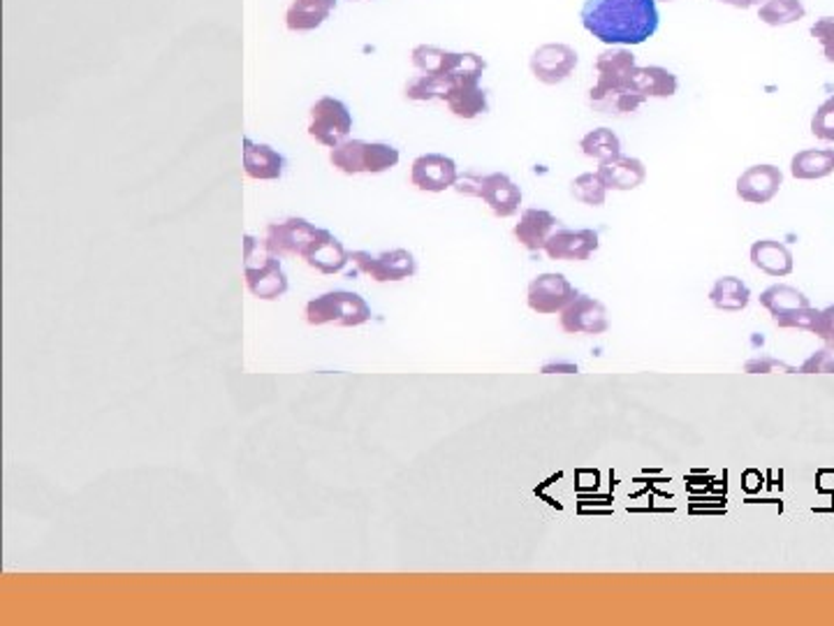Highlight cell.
Masks as SVG:
<instances>
[{"label":"cell","mask_w":834,"mask_h":626,"mask_svg":"<svg viewBox=\"0 0 834 626\" xmlns=\"http://www.w3.org/2000/svg\"><path fill=\"white\" fill-rule=\"evenodd\" d=\"M596 84L631 86V78L638 68L631 47H608L596 56Z\"/></svg>","instance_id":"cell-17"},{"label":"cell","mask_w":834,"mask_h":626,"mask_svg":"<svg viewBox=\"0 0 834 626\" xmlns=\"http://www.w3.org/2000/svg\"><path fill=\"white\" fill-rule=\"evenodd\" d=\"M710 302H712V307L718 311L737 314V311H744L749 307L751 291L742 279L722 276V279L714 281V286L710 291Z\"/></svg>","instance_id":"cell-27"},{"label":"cell","mask_w":834,"mask_h":626,"mask_svg":"<svg viewBox=\"0 0 834 626\" xmlns=\"http://www.w3.org/2000/svg\"><path fill=\"white\" fill-rule=\"evenodd\" d=\"M243 279L246 288L258 299H278L288 293L281 258L272 256L253 235H243Z\"/></svg>","instance_id":"cell-2"},{"label":"cell","mask_w":834,"mask_h":626,"mask_svg":"<svg viewBox=\"0 0 834 626\" xmlns=\"http://www.w3.org/2000/svg\"><path fill=\"white\" fill-rule=\"evenodd\" d=\"M751 264L755 270H761L767 276L782 279L793 274L795 270V260L788 246L779 239H758L751 244L749 251Z\"/></svg>","instance_id":"cell-21"},{"label":"cell","mask_w":834,"mask_h":626,"mask_svg":"<svg viewBox=\"0 0 834 626\" xmlns=\"http://www.w3.org/2000/svg\"><path fill=\"white\" fill-rule=\"evenodd\" d=\"M336 10V0H293L286 12V26L293 33H311L320 28Z\"/></svg>","instance_id":"cell-25"},{"label":"cell","mask_w":834,"mask_h":626,"mask_svg":"<svg viewBox=\"0 0 834 626\" xmlns=\"http://www.w3.org/2000/svg\"><path fill=\"white\" fill-rule=\"evenodd\" d=\"M478 198L491 209V214L497 218H510L522 206V188L505 173H489L482 175Z\"/></svg>","instance_id":"cell-14"},{"label":"cell","mask_w":834,"mask_h":626,"mask_svg":"<svg viewBox=\"0 0 834 626\" xmlns=\"http://www.w3.org/2000/svg\"><path fill=\"white\" fill-rule=\"evenodd\" d=\"M644 103L640 93H635L631 86H610V84H596L589 88V105L608 117H626V114L638 111Z\"/></svg>","instance_id":"cell-20"},{"label":"cell","mask_w":834,"mask_h":626,"mask_svg":"<svg viewBox=\"0 0 834 626\" xmlns=\"http://www.w3.org/2000/svg\"><path fill=\"white\" fill-rule=\"evenodd\" d=\"M443 103L457 119L473 121L480 114L489 111V96L480 86V82H452L448 84V93Z\"/></svg>","instance_id":"cell-19"},{"label":"cell","mask_w":834,"mask_h":626,"mask_svg":"<svg viewBox=\"0 0 834 626\" xmlns=\"http://www.w3.org/2000/svg\"><path fill=\"white\" fill-rule=\"evenodd\" d=\"M305 260L309 268L318 270L320 274H338L344 272L346 264L350 262V251H346L344 244L322 227L320 235L311 244V249L307 251Z\"/></svg>","instance_id":"cell-22"},{"label":"cell","mask_w":834,"mask_h":626,"mask_svg":"<svg viewBox=\"0 0 834 626\" xmlns=\"http://www.w3.org/2000/svg\"><path fill=\"white\" fill-rule=\"evenodd\" d=\"M811 135L821 142L834 144V96L825 98L813 111Z\"/></svg>","instance_id":"cell-33"},{"label":"cell","mask_w":834,"mask_h":626,"mask_svg":"<svg viewBox=\"0 0 834 626\" xmlns=\"http://www.w3.org/2000/svg\"><path fill=\"white\" fill-rule=\"evenodd\" d=\"M631 88L640 93L644 101H666L679 91V80L672 70L663 66H638L631 78Z\"/></svg>","instance_id":"cell-23"},{"label":"cell","mask_w":834,"mask_h":626,"mask_svg":"<svg viewBox=\"0 0 834 626\" xmlns=\"http://www.w3.org/2000/svg\"><path fill=\"white\" fill-rule=\"evenodd\" d=\"M744 371L747 374H776V371H784V374H795L798 371V367H793L788 363H784V359H776L772 355H761V357H751L744 363Z\"/></svg>","instance_id":"cell-36"},{"label":"cell","mask_w":834,"mask_h":626,"mask_svg":"<svg viewBox=\"0 0 834 626\" xmlns=\"http://www.w3.org/2000/svg\"><path fill=\"white\" fill-rule=\"evenodd\" d=\"M371 320V307L350 291H330L325 295L313 297L307 305V322L309 326H341V328H359Z\"/></svg>","instance_id":"cell-4"},{"label":"cell","mask_w":834,"mask_h":626,"mask_svg":"<svg viewBox=\"0 0 834 626\" xmlns=\"http://www.w3.org/2000/svg\"><path fill=\"white\" fill-rule=\"evenodd\" d=\"M580 54L575 47L563 43L540 45L528 59V68L534 78L545 86H559L575 74Z\"/></svg>","instance_id":"cell-7"},{"label":"cell","mask_w":834,"mask_h":626,"mask_svg":"<svg viewBox=\"0 0 834 626\" xmlns=\"http://www.w3.org/2000/svg\"><path fill=\"white\" fill-rule=\"evenodd\" d=\"M561 330L565 334H603L608 332L610 320H608V309H605L603 302L589 295H577L571 305H568L559 314Z\"/></svg>","instance_id":"cell-11"},{"label":"cell","mask_w":834,"mask_h":626,"mask_svg":"<svg viewBox=\"0 0 834 626\" xmlns=\"http://www.w3.org/2000/svg\"><path fill=\"white\" fill-rule=\"evenodd\" d=\"M600 249V235L592 227H580V231H571V227L559 225L555 235L545 244V256L549 260H568V262H584L589 260Z\"/></svg>","instance_id":"cell-10"},{"label":"cell","mask_w":834,"mask_h":626,"mask_svg":"<svg viewBox=\"0 0 834 626\" xmlns=\"http://www.w3.org/2000/svg\"><path fill=\"white\" fill-rule=\"evenodd\" d=\"M464 59H466V51H450L433 45H417L410 51V61L417 70H420L422 74H433V78H441L445 82L452 80L454 74L462 70Z\"/></svg>","instance_id":"cell-18"},{"label":"cell","mask_w":834,"mask_h":626,"mask_svg":"<svg viewBox=\"0 0 834 626\" xmlns=\"http://www.w3.org/2000/svg\"><path fill=\"white\" fill-rule=\"evenodd\" d=\"M577 288L559 272H545L536 279H531L526 302L528 309L540 316L561 314L571 302L577 297Z\"/></svg>","instance_id":"cell-9"},{"label":"cell","mask_w":834,"mask_h":626,"mask_svg":"<svg viewBox=\"0 0 834 626\" xmlns=\"http://www.w3.org/2000/svg\"><path fill=\"white\" fill-rule=\"evenodd\" d=\"M543 374H577L580 367L575 363H563V359H555V363H547L540 367Z\"/></svg>","instance_id":"cell-40"},{"label":"cell","mask_w":834,"mask_h":626,"mask_svg":"<svg viewBox=\"0 0 834 626\" xmlns=\"http://www.w3.org/2000/svg\"><path fill=\"white\" fill-rule=\"evenodd\" d=\"M798 374H834V349L825 346L811 353L798 367Z\"/></svg>","instance_id":"cell-37"},{"label":"cell","mask_w":834,"mask_h":626,"mask_svg":"<svg viewBox=\"0 0 834 626\" xmlns=\"http://www.w3.org/2000/svg\"><path fill=\"white\" fill-rule=\"evenodd\" d=\"M241 144H243L241 163H243V173L249 179L278 181L283 173H286V158H283L270 144H258L249 135H243Z\"/></svg>","instance_id":"cell-15"},{"label":"cell","mask_w":834,"mask_h":626,"mask_svg":"<svg viewBox=\"0 0 834 626\" xmlns=\"http://www.w3.org/2000/svg\"><path fill=\"white\" fill-rule=\"evenodd\" d=\"M571 193L577 202L586 206H603L608 200V186H605L603 177L596 173H582L571 181Z\"/></svg>","instance_id":"cell-31"},{"label":"cell","mask_w":834,"mask_h":626,"mask_svg":"<svg viewBox=\"0 0 834 626\" xmlns=\"http://www.w3.org/2000/svg\"><path fill=\"white\" fill-rule=\"evenodd\" d=\"M580 149L586 158H592L598 165H603V163L615 161L617 156H621V140L612 128L600 126V128H594V130L586 132V135L580 140Z\"/></svg>","instance_id":"cell-29"},{"label":"cell","mask_w":834,"mask_h":626,"mask_svg":"<svg viewBox=\"0 0 834 626\" xmlns=\"http://www.w3.org/2000/svg\"><path fill=\"white\" fill-rule=\"evenodd\" d=\"M790 175L800 181H819L834 175V149H802L790 158Z\"/></svg>","instance_id":"cell-26"},{"label":"cell","mask_w":834,"mask_h":626,"mask_svg":"<svg viewBox=\"0 0 834 626\" xmlns=\"http://www.w3.org/2000/svg\"><path fill=\"white\" fill-rule=\"evenodd\" d=\"M320 231L322 227H315L307 218L290 216L267 225V235H264L262 246L276 258H305Z\"/></svg>","instance_id":"cell-5"},{"label":"cell","mask_w":834,"mask_h":626,"mask_svg":"<svg viewBox=\"0 0 834 626\" xmlns=\"http://www.w3.org/2000/svg\"><path fill=\"white\" fill-rule=\"evenodd\" d=\"M718 3L730 5V8H735V10H751V8L761 5L763 0H718Z\"/></svg>","instance_id":"cell-41"},{"label":"cell","mask_w":834,"mask_h":626,"mask_svg":"<svg viewBox=\"0 0 834 626\" xmlns=\"http://www.w3.org/2000/svg\"><path fill=\"white\" fill-rule=\"evenodd\" d=\"M402 154L388 142L346 140L330 151V163L344 175H383L396 167Z\"/></svg>","instance_id":"cell-3"},{"label":"cell","mask_w":834,"mask_h":626,"mask_svg":"<svg viewBox=\"0 0 834 626\" xmlns=\"http://www.w3.org/2000/svg\"><path fill=\"white\" fill-rule=\"evenodd\" d=\"M350 262L357 268V274H367L378 283L404 281L417 272V260L408 249H392L383 253L350 251Z\"/></svg>","instance_id":"cell-8"},{"label":"cell","mask_w":834,"mask_h":626,"mask_svg":"<svg viewBox=\"0 0 834 626\" xmlns=\"http://www.w3.org/2000/svg\"><path fill=\"white\" fill-rule=\"evenodd\" d=\"M758 299H761V307L767 309L772 318H779L788 311L811 305L809 297L800 288L788 286V283H774V286L765 288Z\"/></svg>","instance_id":"cell-28"},{"label":"cell","mask_w":834,"mask_h":626,"mask_svg":"<svg viewBox=\"0 0 834 626\" xmlns=\"http://www.w3.org/2000/svg\"><path fill=\"white\" fill-rule=\"evenodd\" d=\"M350 130H353V114L346 103H341L338 98H332V96H322L313 103L309 135L318 144L334 149L341 142L348 140Z\"/></svg>","instance_id":"cell-6"},{"label":"cell","mask_w":834,"mask_h":626,"mask_svg":"<svg viewBox=\"0 0 834 626\" xmlns=\"http://www.w3.org/2000/svg\"><path fill=\"white\" fill-rule=\"evenodd\" d=\"M580 22L605 47H638L656 35L660 14L656 0H584Z\"/></svg>","instance_id":"cell-1"},{"label":"cell","mask_w":834,"mask_h":626,"mask_svg":"<svg viewBox=\"0 0 834 626\" xmlns=\"http://www.w3.org/2000/svg\"><path fill=\"white\" fill-rule=\"evenodd\" d=\"M811 334H817L821 341H825V346L834 349V305L819 309V318L813 322Z\"/></svg>","instance_id":"cell-38"},{"label":"cell","mask_w":834,"mask_h":626,"mask_svg":"<svg viewBox=\"0 0 834 626\" xmlns=\"http://www.w3.org/2000/svg\"><path fill=\"white\" fill-rule=\"evenodd\" d=\"M460 179L457 163L443 154H425L417 156L410 165V184L417 191L425 193H443L448 188H454Z\"/></svg>","instance_id":"cell-13"},{"label":"cell","mask_w":834,"mask_h":626,"mask_svg":"<svg viewBox=\"0 0 834 626\" xmlns=\"http://www.w3.org/2000/svg\"><path fill=\"white\" fill-rule=\"evenodd\" d=\"M480 184H482V175H478V173H464V175H460L457 184H454V191H457L460 196L478 198L480 196Z\"/></svg>","instance_id":"cell-39"},{"label":"cell","mask_w":834,"mask_h":626,"mask_svg":"<svg viewBox=\"0 0 834 626\" xmlns=\"http://www.w3.org/2000/svg\"><path fill=\"white\" fill-rule=\"evenodd\" d=\"M406 98L413 103H431V101H443L448 93V82L441 78H433V74H415L404 86Z\"/></svg>","instance_id":"cell-32"},{"label":"cell","mask_w":834,"mask_h":626,"mask_svg":"<svg viewBox=\"0 0 834 626\" xmlns=\"http://www.w3.org/2000/svg\"><path fill=\"white\" fill-rule=\"evenodd\" d=\"M598 175L603 177L608 191H635L647 179V167L640 158L633 156H617L615 161H608L598 165Z\"/></svg>","instance_id":"cell-24"},{"label":"cell","mask_w":834,"mask_h":626,"mask_svg":"<svg viewBox=\"0 0 834 626\" xmlns=\"http://www.w3.org/2000/svg\"><path fill=\"white\" fill-rule=\"evenodd\" d=\"M811 37L823 49V56L827 63H834V16H821L809 28Z\"/></svg>","instance_id":"cell-35"},{"label":"cell","mask_w":834,"mask_h":626,"mask_svg":"<svg viewBox=\"0 0 834 626\" xmlns=\"http://www.w3.org/2000/svg\"><path fill=\"white\" fill-rule=\"evenodd\" d=\"M755 10H758V19L772 28L798 24L800 19L807 16V8L802 0H763Z\"/></svg>","instance_id":"cell-30"},{"label":"cell","mask_w":834,"mask_h":626,"mask_svg":"<svg viewBox=\"0 0 834 626\" xmlns=\"http://www.w3.org/2000/svg\"><path fill=\"white\" fill-rule=\"evenodd\" d=\"M656 3H658V0H656ZM663 3H668V0H663Z\"/></svg>","instance_id":"cell-42"},{"label":"cell","mask_w":834,"mask_h":626,"mask_svg":"<svg viewBox=\"0 0 834 626\" xmlns=\"http://www.w3.org/2000/svg\"><path fill=\"white\" fill-rule=\"evenodd\" d=\"M561 221L540 206H528L520 214V221L513 227L515 239L524 246L526 251H543L547 239L555 235Z\"/></svg>","instance_id":"cell-16"},{"label":"cell","mask_w":834,"mask_h":626,"mask_svg":"<svg viewBox=\"0 0 834 626\" xmlns=\"http://www.w3.org/2000/svg\"><path fill=\"white\" fill-rule=\"evenodd\" d=\"M819 318V309L809 305V307H802V309H795V311H788L779 318H772L776 326H779L782 330H805V332H811L813 322H817Z\"/></svg>","instance_id":"cell-34"},{"label":"cell","mask_w":834,"mask_h":626,"mask_svg":"<svg viewBox=\"0 0 834 626\" xmlns=\"http://www.w3.org/2000/svg\"><path fill=\"white\" fill-rule=\"evenodd\" d=\"M782 186H784L782 169L772 163H761V165L747 167L744 173L737 177L735 193L747 204H767L779 196Z\"/></svg>","instance_id":"cell-12"}]
</instances>
